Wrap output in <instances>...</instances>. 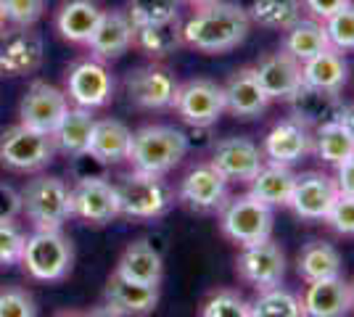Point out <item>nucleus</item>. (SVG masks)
<instances>
[{"mask_svg":"<svg viewBox=\"0 0 354 317\" xmlns=\"http://www.w3.org/2000/svg\"><path fill=\"white\" fill-rule=\"evenodd\" d=\"M301 0H251V24H259L262 30L286 32L301 19Z\"/></svg>","mask_w":354,"mask_h":317,"instance_id":"34","label":"nucleus"},{"mask_svg":"<svg viewBox=\"0 0 354 317\" xmlns=\"http://www.w3.org/2000/svg\"><path fill=\"white\" fill-rule=\"evenodd\" d=\"M254 72L259 77V85L265 88L270 101H288L301 85V64L286 53V50H272L259 59V64L254 66Z\"/></svg>","mask_w":354,"mask_h":317,"instance_id":"18","label":"nucleus"},{"mask_svg":"<svg viewBox=\"0 0 354 317\" xmlns=\"http://www.w3.org/2000/svg\"><path fill=\"white\" fill-rule=\"evenodd\" d=\"M124 14L133 21V27L162 24L180 19V0H130Z\"/></svg>","mask_w":354,"mask_h":317,"instance_id":"37","label":"nucleus"},{"mask_svg":"<svg viewBox=\"0 0 354 317\" xmlns=\"http://www.w3.org/2000/svg\"><path fill=\"white\" fill-rule=\"evenodd\" d=\"M286 104L291 108V119L301 122L304 127L315 130L320 124L339 119L341 108H344V98H341V93H328L310 88V85H301Z\"/></svg>","mask_w":354,"mask_h":317,"instance_id":"23","label":"nucleus"},{"mask_svg":"<svg viewBox=\"0 0 354 317\" xmlns=\"http://www.w3.org/2000/svg\"><path fill=\"white\" fill-rule=\"evenodd\" d=\"M296 175L291 172V166L275 164V162H265L262 169L257 172V177L249 182L251 196L259 198L267 206H288V198L294 191Z\"/></svg>","mask_w":354,"mask_h":317,"instance_id":"29","label":"nucleus"},{"mask_svg":"<svg viewBox=\"0 0 354 317\" xmlns=\"http://www.w3.org/2000/svg\"><path fill=\"white\" fill-rule=\"evenodd\" d=\"M188 153V137L169 124H148L133 133L127 162L133 164L135 172L164 177L172 172Z\"/></svg>","mask_w":354,"mask_h":317,"instance_id":"2","label":"nucleus"},{"mask_svg":"<svg viewBox=\"0 0 354 317\" xmlns=\"http://www.w3.org/2000/svg\"><path fill=\"white\" fill-rule=\"evenodd\" d=\"M301 307L307 317H346L354 309V288L344 275L315 280L307 283Z\"/></svg>","mask_w":354,"mask_h":317,"instance_id":"19","label":"nucleus"},{"mask_svg":"<svg viewBox=\"0 0 354 317\" xmlns=\"http://www.w3.org/2000/svg\"><path fill=\"white\" fill-rule=\"evenodd\" d=\"M143 50L148 59L159 61L172 56L177 48H183V24L180 19L162 21V24H148V27H135V46Z\"/></svg>","mask_w":354,"mask_h":317,"instance_id":"33","label":"nucleus"},{"mask_svg":"<svg viewBox=\"0 0 354 317\" xmlns=\"http://www.w3.org/2000/svg\"><path fill=\"white\" fill-rule=\"evenodd\" d=\"M336 185H339V193L354 196V153L336 166Z\"/></svg>","mask_w":354,"mask_h":317,"instance_id":"46","label":"nucleus"},{"mask_svg":"<svg viewBox=\"0 0 354 317\" xmlns=\"http://www.w3.org/2000/svg\"><path fill=\"white\" fill-rule=\"evenodd\" d=\"M352 288H354V283H352Z\"/></svg>","mask_w":354,"mask_h":317,"instance_id":"52","label":"nucleus"},{"mask_svg":"<svg viewBox=\"0 0 354 317\" xmlns=\"http://www.w3.org/2000/svg\"><path fill=\"white\" fill-rule=\"evenodd\" d=\"M66 111H69L66 93L48 85L43 79H35L19 104V122L32 127V130L53 135V130L59 127V122L64 119Z\"/></svg>","mask_w":354,"mask_h":317,"instance_id":"11","label":"nucleus"},{"mask_svg":"<svg viewBox=\"0 0 354 317\" xmlns=\"http://www.w3.org/2000/svg\"><path fill=\"white\" fill-rule=\"evenodd\" d=\"M336 196H339L336 177H330L325 172H301V175H296L288 209H294L296 217H301L307 222H325Z\"/></svg>","mask_w":354,"mask_h":317,"instance_id":"13","label":"nucleus"},{"mask_svg":"<svg viewBox=\"0 0 354 317\" xmlns=\"http://www.w3.org/2000/svg\"><path fill=\"white\" fill-rule=\"evenodd\" d=\"M312 137H315V151L325 164L339 166L344 159H349L354 153V135L339 119L315 127Z\"/></svg>","mask_w":354,"mask_h":317,"instance_id":"35","label":"nucleus"},{"mask_svg":"<svg viewBox=\"0 0 354 317\" xmlns=\"http://www.w3.org/2000/svg\"><path fill=\"white\" fill-rule=\"evenodd\" d=\"M66 98H72L82 108H101L114 98V77L104 61L82 59L66 72Z\"/></svg>","mask_w":354,"mask_h":317,"instance_id":"10","label":"nucleus"},{"mask_svg":"<svg viewBox=\"0 0 354 317\" xmlns=\"http://www.w3.org/2000/svg\"><path fill=\"white\" fill-rule=\"evenodd\" d=\"M180 3H188V6H193V8H198V6H207V3H212V0H180Z\"/></svg>","mask_w":354,"mask_h":317,"instance_id":"50","label":"nucleus"},{"mask_svg":"<svg viewBox=\"0 0 354 317\" xmlns=\"http://www.w3.org/2000/svg\"><path fill=\"white\" fill-rule=\"evenodd\" d=\"M301 79H304V85L317 88V90L341 93L349 82V64L339 50L330 48V50L301 64Z\"/></svg>","mask_w":354,"mask_h":317,"instance_id":"28","label":"nucleus"},{"mask_svg":"<svg viewBox=\"0 0 354 317\" xmlns=\"http://www.w3.org/2000/svg\"><path fill=\"white\" fill-rule=\"evenodd\" d=\"M59 317H85V315H74V312H66V315H59Z\"/></svg>","mask_w":354,"mask_h":317,"instance_id":"51","label":"nucleus"},{"mask_svg":"<svg viewBox=\"0 0 354 317\" xmlns=\"http://www.w3.org/2000/svg\"><path fill=\"white\" fill-rule=\"evenodd\" d=\"M201 317H251V304L238 291L222 288L204 302Z\"/></svg>","mask_w":354,"mask_h":317,"instance_id":"38","label":"nucleus"},{"mask_svg":"<svg viewBox=\"0 0 354 317\" xmlns=\"http://www.w3.org/2000/svg\"><path fill=\"white\" fill-rule=\"evenodd\" d=\"M352 0H301V8L310 14V19H317V21H325L330 16L346 8Z\"/></svg>","mask_w":354,"mask_h":317,"instance_id":"44","label":"nucleus"},{"mask_svg":"<svg viewBox=\"0 0 354 317\" xmlns=\"http://www.w3.org/2000/svg\"><path fill=\"white\" fill-rule=\"evenodd\" d=\"M85 317H124V315H122L119 309H114L111 304L104 302V304H98V307H93V309H90Z\"/></svg>","mask_w":354,"mask_h":317,"instance_id":"47","label":"nucleus"},{"mask_svg":"<svg viewBox=\"0 0 354 317\" xmlns=\"http://www.w3.org/2000/svg\"><path fill=\"white\" fill-rule=\"evenodd\" d=\"M6 21L14 27H32L45 11V0H3Z\"/></svg>","mask_w":354,"mask_h":317,"instance_id":"43","label":"nucleus"},{"mask_svg":"<svg viewBox=\"0 0 354 317\" xmlns=\"http://www.w3.org/2000/svg\"><path fill=\"white\" fill-rule=\"evenodd\" d=\"M135 46V27L127 19L124 11H104L95 32L90 35L88 48L93 59L98 61H114L124 56Z\"/></svg>","mask_w":354,"mask_h":317,"instance_id":"22","label":"nucleus"},{"mask_svg":"<svg viewBox=\"0 0 354 317\" xmlns=\"http://www.w3.org/2000/svg\"><path fill=\"white\" fill-rule=\"evenodd\" d=\"M35 280L56 283L64 280L74 265V246L61 230H35L27 236L21 262Z\"/></svg>","mask_w":354,"mask_h":317,"instance_id":"4","label":"nucleus"},{"mask_svg":"<svg viewBox=\"0 0 354 317\" xmlns=\"http://www.w3.org/2000/svg\"><path fill=\"white\" fill-rule=\"evenodd\" d=\"M0 317H37L32 294L24 288H3L0 291Z\"/></svg>","mask_w":354,"mask_h":317,"instance_id":"42","label":"nucleus"},{"mask_svg":"<svg viewBox=\"0 0 354 317\" xmlns=\"http://www.w3.org/2000/svg\"><path fill=\"white\" fill-rule=\"evenodd\" d=\"M56 143L53 135L32 130L27 124H14L0 133V166L11 172H40L53 162Z\"/></svg>","mask_w":354,"mask_h":317,"instance_id":"7","label":"nucleus"},{"mask_svg":"<svg viewBox=\"0 0 354 317\" xmlns=\"http://www.w3.org/2000/svg\"><path fill=\"white\" fill-rule=\"evenodd\" d=\"M117 275L133 280V283H143V286H162L164 278V262L162 254L153 249V243L146 238L133 241L117 262Z\"/></svg>","mask_w":354,"mask_h":317,"instance_id":"25","label":"nucleus"},{"mask_svg":"<svg viewBox=\"0 0 354 317\" xmlns=\"http://www.w3.org/2000/svg\"><path fill=\"white\" fill-rule=\"evenodd\" d=\"M19 211H21V193L14 185L0 180V222L3 220H16Z\"/></svg>","mask_w":354,"mask_h":317,"instance_id":"45","label":"nucleus"},{"mask_svg":"<svg viewBox=\"0 0 354 317\" xmlns=\"http://www.w3.org/2000/svg\"><path fill=\"white\" fill-rule=\"evenodd\" d=\"M251 304V317H307L301 299L288 288H265L257 291V299Z\"/></svg>","mask_w":354,"mask_h":317,"instance_id":"36","label":"nucleus"},{"mask_svg":"<svg viewBox=\"0 0 354 317\" xmlns=\"http://www.w3.org/2000/svg\"><path fill=\"white\" fill-rule=\"evenodd\" d=\"M114 191H117L119 217H130V220H156L164 217L175 204V193L162 177L143 175L135 169L119 177Z\"/></svg>","mask_w":354,"mask_h":317,"instance_id":"3","label":"nucleus"},{"mask_svg":"<svg viewBox=\"0 0 354 317\" xmlns=\"http://www.w3.org/2000/svg\"><path fill=\"white\" fill-rule=\"evenodd\" d=\"M24 243H27L24 230L14 220H3L0 222V267L19 265L24 254Z\"/></svg>","mask_w":354,"mask_h":317,"instance_id":"40","label":"nucleus"},{"mask_svg":"<svg viewBox=\"0 0 354 317\" xmlns=\"http://www.w3.org/2000/svg\"><path fill=\"white\" fill-rule=\"evenodd\" d=\"M315 151L312 130L296 119L278 122L265 137V156L275 164L291 166Z\"/></svg>","mask_w":354,"mask_h":317,"instance_id":"21","label":"nucleus"},{"mask_svg":"<svg viewBox=\"0 0 354 317\" xmlns=\"http://www.w3.org/2000/svg\"><path fill=\"white\" fill-rule=\"evenodd\" d=\"M172 108L185 124H191L196 130H207L212 124H217V119L225 114V93L217 82L204 77L188 79L185 85H180Z\"/></svg>","mask_w":354,"mask_h":317,"instance_id":"8","label":"nucleus"},{"mask_svg":"<svg viewBox=\"0 0 354 317\" xmlns=\"http://www.w3.org/2000/svg\"><path fill=\"white\" fill-rule=\"evenodd\" d=\"M72 217L90 225H106L119 217L117 191L104 177H82L72 188Z\"/></svg>","mask_w":354,"mask_h":317,"instance_id":"17","label":"nucleus"},{"mask_svg":"<svg viewBox=\"0 0 354 317\" xmlns=\"http://www.w3.org/2000/svg\"><path fill=\"white\" fill-rule=\"evenodd\" d=\"M325 225L344 238H354V196L339 193L325 217Z\"/></svg>","mask_w":354,"mask_h":317,"instance_id":"41","label":"nucleus"},{"mask_svg":"<svg viewBox=\"0 0 354 317\" xmlns=\"http://www.w3.org/2000/svg\"><path fill=\"white\" fill-rule=\"evenodd\" d=\"M344 265H341V254L336 246L325 241L307 243L299 257H296V272L304 283H315V280H328V278H339L344 275Z\"/></svg>","mask_w":354,"mask_h":317,"instance_id":"30","label":"nucleus"},{"mask_svg":"<svg viewBox=\"0 0 354 317\" xmlns=\"http://www.w3.org/2000/svg\"><path fill=\"white\" fill-rule=\"evenodd\" d=\"M236 270L238 278L246 280L257 291L275 288L281 286L283 275H286V254L272 238L254 243V246H243L236 259Z\"/></svg>","mask_w":354,"mask_h":317,"instance_id":"12","label":"nucleus"},{"mask_svg":"<svg viewBox=\"0 0 354 317\" xmlns=\"http://www.w3.org/2000/svg\"><path fill=\"white\" fill-rule=\"evenodd\" d=\"M325 32H328V40H330V48L333 50H354V0L341 8L330 19H325Z\"/></svg>","mask_w":354,"mask_h":317,"instance_id":"39","label":"nucleus"},{"mask_svg":"<svg viewBox=\"0 0 354 317\" xmlns=\"http://www.w3.org/2000/svg\"><path fill=\"white\" fill-rule=\"evenodd\" d=\"M124 88H127L130 101L138 108L162 111V108L175 106L180 82L169 69H164L159 64H143V66H135L133 72H127Z\"/></svg>","mask_w":354,"mask_h":317,"instance_id":"9","label":"nucleus"},{"mask_svg":"<svg viewBox=\"0 0 354 317\" xmlns=\"http://www.w3.org/2000/svg\"><path fill=\"white\" fill-rule=\"evenodd\" d=\"M106 304H111L124 317H146L159 304V286H143L111 272L106 280Z\"/></svg>","mask_w":354,"mask_h":317,"instance_id":"24","label":"nucleus"},{"mask_svg":"<svg viewBox=\"0 0 354 317\" xmlns=\"http://www.w3.org/2000/svg\"><path fill=\"white\" fill-rule=\"evenodd\" d=\"M130 143H133V133L127 130V124H122L119 119H95L93 124V135L88 143V153L101 162V164H119L127 159L130 153Z\"/></svg>","mask_w":354,"mask_h":317,"instance_id":"26","label":"nucleus"},{"mask_svg":"<svg viewBox=\"0 0 354 317\" xmlns=\"http://www.w3.org/2000/svg\"><path fill=\"white\" fill-rule=\"evenodd\" d=\"M43 37L32 27H14L0 35V72L3 75H35L43 66Z\"/></svg>","mask_w":354,"mask_h":317,"instance_id":"15","label":"nucleus"},{"mask_svg":"<svg viewBox=\"0 0 354 317\" xmlns=\"http://www.w3.org/2000/svg\"><path fill=\"white\" fill-rule=\"evenodd\" d=\"M21 211L35 230H61L72 217V191L61 177L40 175L21 191Z\"/></svg>","mask_w":354,"mask_h":317,"instance_id":"5","label":"nucleus"},{"mask_svg":"<svg viewBox=\"0 0 354 317\" xmlns=\"http://www.w3.org/2000/svg\"><path fill=\"white\" fill-rule=\"evenodd\" d=\"M251 32V16L246 8L227 0H212L198 6L183 24V46L207 56H220L238 48Z\"/></svg>","mask_w":354,"mask_h":317,"instance_id":"1","label":"nucleus"},{"mask_svg":"<svg viewBox=\"0 0 354 317\" xmlns=\"http://www.w3.org/2000/svg\"><path fill=\"white\" fill-rule=\"evenodd\" d=\"M283 50L291 53L299 64L330 50L325 24L317 21V19H299L294 27H288L286 35H283Z\"/></svg>","mask_w":354,"mask_h":317,"instance_id":"31","label":"nucleus"},{"mask_svg":"<svg viewBox=\"0 0 354 317\" xmlns=\"http://www.w3.org/2000/svg\"><path fill=\"white\" fill-rule=\"evenodd\" d=\"M177 196L188 209L198 211V214L220 211L230 198L227 196V180L222 177L220 169L212 166L209 162L193 166L191 172L183 177Z\"/></svg>","mask_w":354,"mask_h":317,"instance_id":"14","label":"nucleus"},{"mask_svg":"<svg viewBox=\"0 0 354 317\" xmlns=\"http://www.w3.org/2000/svg\"><path fill=\"white\" fill-rule=\"evenodd\" d=\"M222 93H225V111H230L238 119H257L270 106V98L265 88L259 85L254 66H243L233 72Z\"/></svg>","mask_w":354,"mask_h":317,"instance_id":"20","label":"nucleus"},{"mask_svg":"<svg viewBox=\"0 0 354 317\" xmlns=\"http://www.w3.org/2000/svg\"><path fill=\"white\" fill-rule=\"evenodd\" d=\"M272 206L262 204L251 193L227 198V204L220 209V227L227 241L243 246H254L272 238Z\"/></svg>","mask_w":354,"mask_h":317,"instance_id":"6","label":"nucleus"},{"mask_svg":"<svg viewBox=\"0 0 354 317\" xmlns=\"http://www.w3.org/2000/svg\"><path fill=\"white\" fill-rule=\"evenodd\" d=\"M212 166H217L227 182H251L265 164V153L249 137H222L212 153Z\"/></svg>","mask_w":354,"mask_h":317,"instance_id":"16","label":"nucleus"},{"mask_svg":"<svg viewBox=\"0 0 354 317\" xmlns=\"http://www.w3.org/2000/svg\"><path fill=\"white\" fill-rule=\"evenodd\" d=\"M6 24H8V21H6V11H3V0H0V35L6 32Z\"/></svg>","mask_w":354,"mask_h":317,"instance_id":"49","label":"nucleus"},{"mask_svg":"<svg viewBox=\"0 0 354 317\" xmlns=\"http://www.w3.org/2000/svg\"><path fill=\"white\" fill-rule=\"evenodd\" d=\"M101 16L104 11L95 0H66L56 14V30L64 40L77 43V46H88L90 35L95 32Z\"/></svg>","mask_w":354,"mask_h":317,"instance_id":"27","label":"nucleus"},{"mask_svg":"<svg viewBox=\"0 0 354 317\" xmlns=\"http://www.w3.org/2000/svg\"><path fill=\"white\" fill-rule=\"evenodd\" d=\"M339 122L354 135V104H344V108H341V114H339Z\"/></svg>","mask_w":354,"mask_h":317,"instance_id":"48","label":"nucleus"},{"mask_svg":"<svg viewBox=\"0 0 354 317\" xmlns=\"http://www.w3.org/2000/svg\"><path fill=\"white\" fill-rule=\"evenodd\" d=\"M93 124H95V117H93L90 108H82V106L69 108V111L64 114V119L59 122V127L53 130L56 151L69 153V156H82V153H88Z\"/></svg>","mask_w":354,"mask_h":317,"instance_id":"32","label":"nucleus"}]
</instances>
